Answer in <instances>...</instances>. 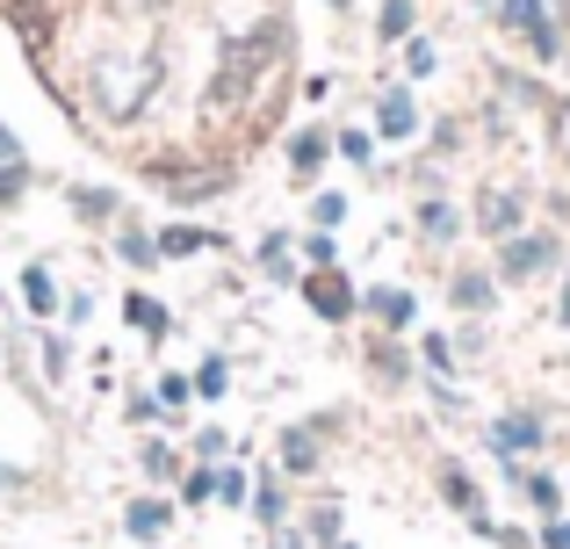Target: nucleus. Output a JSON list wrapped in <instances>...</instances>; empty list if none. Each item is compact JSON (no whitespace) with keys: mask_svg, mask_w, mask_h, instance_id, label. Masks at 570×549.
<instances>
[{"mask_svg":"<svg viewBox=\"0 0 570 549\" xmlns=\"http://www.w3.org/2000/svg\"><path fill=\"white\" fill-rule=\"evenodd\" d=\"M282 463H289V470H311V463H318L311 434H282Z\"/></svg>","mask_w":570,"mask_h":549,"instance_id":"9","label":"nucleus"},{"mask_svg":"<svg viewBox=\"0 0 570 549\" xmlns=\"http://www.w3.org/2000/svg\"><path fill=\"white\" fill-rule=\"evenodd\" d=\"M130 318H138L145 333H159V325H167V311H159V304H145V296H130Z\"/></svg>","mask_w":570,"mask_h":549,"instance_id":"13","label":"nucleus"},{"mask_svg":"<svg viewBox=\"0 0 570 549\" xmlns=\"http://www.w3.org/2000/svg\"><path fill=\"white\" fill-rule=\"evenodd\" d=\"M159 246H167V254H195V246H209V232H181V225H174Z\"/></svg>","mask_w":570,"mask_h":549,"instance_id":"12","label":"nucleus"},{"mask_svg":"<svg viewBox=\"0 0 570 549\" xmlns=\"http://www.w3.org/2000/svg\"><path fill=\"white\" fill-rule=\"evenodd\" d=\"M426 232H433V239H448V232H455V210H448V203H426Z\"/></svg>","mask_w":570,"mask_h":549,"instance_id":"14","label":"nucleus"},{"mask_svg":"<svg viewBox=\"0 0 570 549\" xmlns=\"http://www.w3.org/2000/svg\"><path fill=\"white\" fill-rule=\"evenodd\" d=\"M534 441H542V427H534V420H520V412L499 427V449H534Z\"/></svg>","mask_w":570,"mask_h":549,"instance_id":"6","label":"nucleus"},{"mask_svg":"<svg viewBox=\"0 0 570 549\" xmlns=\"http://www.w3.org/2000/svg\"><path fill=\"white\" fill-rule=\"evenodd\" d=\"M404 29H412V0H390L383 8V37H404Z\"/></svg>","mask_w":570,"mask_h":549,"instance_id":"11","label":"nucleus"},{"mask_svg":"<svg viewBox=\"0 0 570 549\" xmlns=\"http://www.w3.org/2000/svg\"><path fill=\"white\" fill-rule=\"evenodd\" d=\"M484 217H491L484 232H499V239H505V232L520 225V203H513V196H491V203H484Z\"/></svg>","mask_w":570,"mask_h":549,"instance_id":"8","label":"nucleus"},{"mask_svg":"<svg viewBox=\"0 0 570 549\" xmlns=\"http://www.w3.org/2000/svg\"><path fill=\"white\" fill-rule=\"evenodd\" d=\"M159 528H167V507H159V499H145V507H130V536H145V542H153Z\"/></svg>","mask_w":570,"mask_h":549,"instance_id":"5","label":"nucleus"},{"mask_svg":"<svg viewBox=\"0 0 570 549\" xmlns=\"http://www.w3.org/2000/svg\"><path fill=\"white\" fill-rule=\"evenodd\" d=\"M505 22H513V29H528V37H534V58H557V29H549L542 0H505Z\"/></svg>","mask_w":570,"mask_h":549,"instance_id":"1","label":"nucleus"},{"mask_svg":"<svg viewBox=\"0 0 570 549\" xmlns=\"http://www.w3.org/2000/svg\"><path fill=\"white\" fill-rule=\"evenodd\" d=\"M419 124V109H412V95H390L383 101V138H404V130Z\"/></svg>","mask_w":570,"mask_h":549,"instance_id":"4","label":"nucleus"},{"mask_svg":"<svg viewBox=\"0 0 570 549\" xmlns=\"http://www.w3.org/2000/svg\"><path fill=\"white\" fill-rule=\"evenodd\" d=\"M549 261V239H513L505 246V275H528V268H542Z\"/></svg>","mask_w":570,"mask_h":549,"instance_id":"3","label":"nucleus"},{"mask_svg":"<svg viewBox=\"0 0 570 549\" xmlns=\"http://www.w3.org/2000/svg\"><path fill=\"white\" fill-rule=\"evenodd\" d=\"M289 159H296V174H318V159H325V138H318V130H304V138L289 145Z\"/></svg>","mask_w":570,"mask_h":549,"instance_id":"7","label":"nucleus"},{"mask_svg":"<svg viewBox=\"0 0 570 549\" xmlns=\"http://www.w3.org/2000/svg\"><path fill=\"white\" fill-rule=\"evenodd\" d=\"M22 282H29V290H22V296H29V311H51V304H58V290H51V275H43V268H29Z\"/></svg>","mask_w":570,"mask_h":549,"instance_id":"10","label":"nucleus"},{"mask_svg":"<svg viewBox=\"0 0 570 549\" xmlns=\"http://www.w3.org/2000/svg\"><path fill=\"white\" fill-rule=\"evenodd\" d=\"M376 311H383L390 325H404V318H412V304H404V296H376Z\"/></svg>","mask_w":570,"mask_h":549,"instance_id":"16","label":"nucleus"},{"mask_svg":"<svg viewBox=\"0 0 570 549\" xmlns=\"http://www.w3.org/2000/svg\"><path fill=\"white\" fill-rule=\"evenodd\" d=\"M563 318H570V290H563Z\"/></svg>","mask_w":570,"mask_h":549,"instance_id":"17","label":"nucleus"},{"mask_svg":"<svg viewBox=\"0 0 570 549\" xmlns=\"http://www.w3.org/2000/svg\"><path fill=\"white\" fill-rule=\"evenodd\" d=\"M484 296H491V290H484L476 275H462V282H455V304H484Z\"/></svg>","mask_w":570,"mask_h":549,"instance_id":"15","label":"nucleus"},{"mask_svg":"<svg viewBox=\"0 0 570 549\" xmlns=\"http://www.w3.org/2000/svg\"><path fill=\"white\" fill-rule=\"evenodd\" d=\"M333 8H347V0H333Z\"/></svg>","mask_w":570,"mask_h":549,"instance_id":"18","label":"nucleus"},{"mask_svg":"<svg viewBox=\"0 0 570 549\" xmlns=\"http://www.w3.org/2000/svg\"><path fill=\"white\" fill-rule=\"evenodd\" d=\"M311 304H318L325 318H347V311H354V290L340 275H318V282H311Z\"/></svg>","mask_w":570,"mask_h":549,"instance_id":"2","label":"nucleus"}]
</instances>
